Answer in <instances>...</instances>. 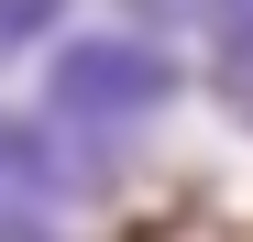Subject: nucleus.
<instances>
[{"label":"nucleus","instance_id":"1","mask_svg":"<svg viewBox=\"0 0 253 242\" xmlns=\"http://www.w3.org/2000/svg\"><path fill=\"white\" fill-rule=\"evenodd\" d=\"M187 88V66L154 44V33H66L44 66V99L77 132H121V121H154L165 99Z\"/></svg>","mask_w":253,"mask_h":242},{"label":"nucleus","instance_id":"2","mask_svg":"<svg viewBox=\"0 0 253 242\" xmlns=\"http://www.w3.org/2000/svg\"><path fill=\"white\" fill-rule=\"evenodd\" d=\"M66 187V154L33 110H0V209H33V198Z\"/></svg>","mask_w":253,"mask_h":242},{"label":"nucleus","instance_id":"3","mask_svg":"<svg viewBox=\"0 0 253 242\" xmlns=\"http://www.w3.org/2000/svg\"><path fill=\"white\" fill-rule=\"evenodd\" d=\"M66 33V0H0V66H22L33 44Z\"/></svg>","mask_w":253,"mask_h":242},{"label":"nucleus","instance_id":"4","mask_svg":"<svg viewBox=\"0 0 253 242\" xmlns=\"http://www.w3.org/2000/svg\"><path fill=\"white\" fill-rule=\"evenodd\" d=\"M0 242H66L55 220H33V209H0Z\"/></svg>","mask_w":253,"mask_h":242}]
</instances>
